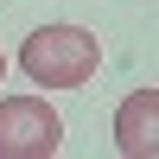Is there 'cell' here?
<instances>
[{
    "label": "cell",
    "instance_id": "obj_4",
    "mask_svg": "<svg viewBox=\"0 0 159 159\" xmlns=\"http://www.w3.org/2000/svg\"><path fill=\"white\" fill-rule=\"evenodd\" d=\"M0 83H7V51H0Z\"/></svg>",
    "mask_w": 159,
    "mask_h": 159
},
{
    "label": "cell",
    "instance_id": "obj_2",
    "mask_svg": "<svg viewBox=\"0 0 159 159\" xmlns=\"http://www.w3.org/2000/svg\"><path fill=\"white\" fill-rule=\"evenodd\" d=\"M64 147V121L45 96H0V159H51Z\"/></svg>",
    "mask_w": 159,
    "mask_h": 159
},
{
    "label": "cell",
    "instance_id": "obj_1",
    "mask_svg": "<svg viewBox=\"0 0 159 159\" xmlns=\"http://www.w3.org/2000/svg\"><path fill=\"white\" fill-rule=\"evenodd\" d=\"M19 70L38 89H83L102 70V38L83 25H38L19 45Z\"/></svg>",
    "mask_w": 159,
    "mask_h": 159
},
{
    "label": "cell",
    "instance_id": "obj_3",
    "mask_svg": "<svg viewBox=\"0 0 159 159\" xmlns=\"http://www.w3.org/2000/svg\"><path fill=\"white\" fill-rule=\"evenodd\" d=\"M115 153L121 159H159V89H134L115 108Z\"/></svg>",
    "mask_w": 159,
    "mask_h": 159
}]
</instances>
